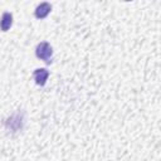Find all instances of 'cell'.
Here are the masks:
<instances>
[{
    "label": "cell",
    "mask_w": 161,
    "mask_h": 161,
    "mask_svg": "<svg viewBox=\"0 0 161 161\" xmlns=\"http://www.w3.org/2000/svg\"><path fill=\"white\" fill-rule=\"evenodd\" d=\"M35 55L45 62L47 64H49L52 62V55H53V48L52 45L48 43V42H42L36 45V49H35Z\"/></svg>",
    "instance_id": "obj_1"
},
{
    "label": "cell",
    "mask_w": 161,
    "mask_h": 161,
    "mask_svg": "<svg viewBox=\"0 0 161 161\" xmlns=\"http://www.w3.org/2000/svg\"><path fill=\"white\" fill-rule=\"evenodd\" d=\"M50 10H52V5L49 4V3H42V4H39L38 6H36V9H35V18H38V19H44V18H47L48 16V14L50 13Z\"/></svg>",
    "instance_id": "obj_3"
},
{
    "label": "cell",
    "mask_w": 161,
    "mask_h": 161,
    "mask_svg": "<svg viewBox=\"0 0 161 161\" xmlns=\"http://www.w3.org/2000/svg\"><path fill=\"white\" fill-rule=\"evenodd\" d=\"M13 25V15L10 13H4L0 19V29L3 31H8Z\"/></svg>",
    "instance_id": "obj_4"
},
{
    "label": "cell",
    "mask_w": 161,
    "mask_h": 161,
    "mask_svg": "<svg viewBox=\"0 0 161 161\" xmlns=\"http://www.w3.org/2000/svg\"><path fill=\"white\" fill-rule=\"evenodd\" d=\"M33 77H34V80L38 86L43 87L45 86L47 80H48V77H49V72L45 69V68H38L34 70L33 73Z\"/></svg>",
    "instance_id": "obj_2"
}]
</instances>
